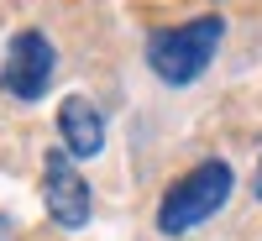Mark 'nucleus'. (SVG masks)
I'll return each instance as SVG.
<instances>
[{
    "label": "nucleus",
    "mask_w": 262,
    "mask_h": 241,
    "mask_svg": "<svg viewBox=\"0 0 262 241\" xmlns=\"http://www.w3.org/2000/svg\"><path fill=\"white\" fill-rule=\"evenodd\" d=\"M58 137L74 158H100L105 152V116L95 111V100L84 95H69L58 105Z\"/></svg>",
    "instance_id": "39448f33"
},
{
    "label": "nucleus",
    "mask_w": 262,
    "mask_h": 241,
    "mask_svg": "<svg viewBox=\"0 0 262 241\" xmlns=\"http://www.w3.org/2000/svg\"><path fill=\"white\" fill-rule=\"evenodd\" d=\"M11 231H16V226L6 221V215H0V241H11Z\"/></svg>",
    "instance_id": "0eeeda50"
},
{
    "label": "nucleus",
    "mask_w": 262,
    "mask_h": 241,
    "mask_svg": "<svg viewBox=\"0 0 262 241\" xmlns=\"http://www.w3.org/2000/svg\"><path fill=\"white\" fill-rule=\"evenodd\" d=\"M42 205H48V215L58 226H69V231H79L84 221H90V210H95L90 184L79 179L69 147H53L48 158H42Z\"/></svg>",
    "instance_id": "20e7f679"
},
{
    "label": "nucleus",
    "mask_w": 262,
    "mask_h": 241,
    "mask_svg": "<svg viewBox=\"0 0 262 241\" xmlns=\"http://www.w3.org/2000/svg\"><path fill=\"white\" fill-rule=\"evenodd\" d=\"M236 189V173L226 158H210L200 168H189L184 179H173L163 189V205H158V231L163 236H189L194 226H205L215 210L231 200Z\"/></svg>",
    "instance_id": "f03ea898"
},
{
    "label": "nucleus",
    "mask_w": 262,
    "mask_h": 241,
    "mask_svg": "<svg viewBox=\"0 0 262 241\" xmlns=\"http://www.w3.org/2000/svg\"><path fill=\"white\" fill-rule=\"evenodd\" d=\"M221 42H226V21L221 16H194V21H179V27H158L147 37V69L163 84L184 90V84H194L215 63Z\"/></svg>",
    "instance_id": "f257e3e1"
},
{
    "label": "nucleus",
    "mask_w": 262,
    "mask_h": 241,
    "mask_svg": "<svg viewBox=\"0 0 262 241\" xmlns=\"http://www.w3.org/2000/svg\"><path fill=\"white\" fill-rule=\"evenodd\" d=\"M53 74H58V48L48 42V32L21 27L6 42V58H0V90L16 100H42Z\"/></svg>",
    "instance_id": "7ed1b4c3"
},
{
    "label": "nucleus",
    "mask_w": 262,
    "mask_h": 241,
    "mask_svg": "<svg viewBox=\"0 0 262 241\" xmlns=\"http://www.w3.org/2000/svg\"><path fill=\"white\" fill-rule=\"evenodd\" d=\"M252 200L262 205V158H257V173H252Z\"/></svg>",
    "instance_id": "423d86ee"
}]
</instances>
